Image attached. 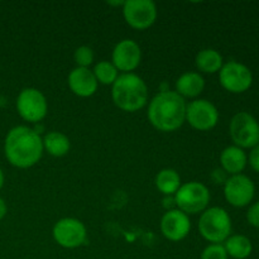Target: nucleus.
Wrapping results in <instances>:
<instances>
[{
    "label": "nucleus",
    "instance_id": "24",
    "mask_svg": "<svg viewBox=\"0 0 259 259\" xmlns=\"http://www.w3.org/2000/svg\"><path fill=\"white\" fill-rule=\"evenodd\" d=\"M200 259H229L223 244H209L204 248Z\"/></svg>",
    "mask_w": 259,
    "mask_h": 259
},
{
    "label": "nucleus",
    "instance_id": "15",
    "mask_svg": "<svg viewBox=\"0 0 259 259\" xmlns=\"http://www.w3.org/2000/svg\"><path fill=\"white\" fill-rule=\"evenodd\" d=\"M67 85L72 94L78 98H91L99 88L93 70L83 67H75L68 73Z\"/></svg>",
    "mask_w": 259,
    "mask_h": 259
},
{
    "label": "nucleus",
    "instance_id": "11",
    "mask_svg": "<svg viewBox=\"0 0 259 259\" xmlns=\"http://www.w3.org/2000/svg\"><path fill=\"white\" fill-rule=\"evenodd\" d=\"M219 110L206 99H195L186 106V123L199 132H209L219 123Z\"/></svg>",
    "mask_w": 259,
    "mask_h": 259
},
{
    "label": "nucleus",
    "instance_id": "27",
    "mask_svg": "<svg viewBox=\"0 0 259 259\" xmlns=\"http://www.w3.org/2000/svg\"><path fill=\"white\" fill-rule=\"evenodd\" d=\"M228 177H229V175H228L224 169L220 168V167L219 168H215L214 171L210 174V179H211V181L217 185H223V186H224V184L227 182Z\"/></svg>",
    "mask_w": 259,
    "mask_h": 259
},
{
    "label": "nucleus",
    "instance_id": "26",
    "mask_svg": "<svg viewBox=\"0 0 259 259\" xmlns=\"http://www.w3.org/2000/svg\"><path fill=\"white\" fill-rule=\"evenodd\" d=\"M248 163L252 167L253 171L259 174V144L250 149L249 154H248Z\"/></svg>",
    "mask_w": 259,
    "mask_h": 259
},
{
    "label": "nucleus",
    "instance_id": "31",
    "mask_svg": "<svg viewBox=\"0 0 259 259\" xmlns=\"http://www.w3.org/2000/svg\"><path fill=\"white\" fill-rule=\"evenodd\" d=\"M109 5H113V7H121L123 8L124 2H108Z\"/></svg>",
    "mask_w": 259,
    "mask_h": 259
},
{
    "label": "nucleus",
    "instance_id": "12",
    "mask_svg": "<svg viewBox=\"0 0 259 259\" xmlns=\"http://www.w3.org/2000/svg\"><path fill=\"white\" fill-rule=\"evenodd\" d=\"M255 195V185L250 177L240 174L228 177L224 184V197L234 207H245L252 204Z\"/></svg>",
    "mask_w": 259,
    "mask_h": 259
},
{
    "label": "nucleus",
    "instance_id": "19",
    "mask_svg": "<svg viewBox=\"0 0 259 259\" xmlns=\"http://www.w3.org/2000/svg\"><path fill=\"white\" fill-rule=\"evenodd\" d=\"M43 149L52 157L66 156L71 149V141L65 133L58 131H51L42 137Z\"/></svg>",
    "mask_w": 259,
    "mask_h": 259
},
{
    "label": "nucleus",
    "instance_id": "1",
    "mask_svg": "<svg viewBox=\"0 0 259 259\" xmlns=\"http://www.w3.org/2000/svg\"><path fill=\"white\" fill-rule=\"evenodd\" d=\"M42 136L28 125L13 126L4 139V156L15 168L35 166L43 156Z\"/></svg>",
    "mask_w": 259,
    "mask_h": 259
},
{
    "label": "nucleus",
    "instance_id": "13",
    "mask_svg": "<svg viewBox=\"0 0 259 259\" xmlns=\"http://www.w3.org/2000/svg\"><path fill=\"white\" fill-rule=\"evenodd\" d=\"M142 48L136 40L123 39L118 42L111 53V62L120 73H132L139 67Z\"/></svg>",
    "mask_w": 259,
    "mask_h": 259
},
{
    "label": "nucleus",
    "instance_id": "10",
    "mask_svg": "<svg viewBox=\"0 0 259 259\" xmlns=\"http://www.w3.org/2000/svg\"><path fill=\"white\" fill-rule=\"evenodd\" d=\"M219 82L228 93L243 94L252 88L253 73L244 63L229 61L219 71Z\"/></svg>",
    "mask_w": 259,
    "mask_h": 259
},
{
    "label": "nucleus",
    "instance_id": "22",
    "mask_svg": "<svg viewBox=\"0 0 259 259\" xmlns=\"http://www.w3.org/2000/svg\"><path fill=\"white\" fill-rule=\"evenodd\" d=\"M93 73L95 76L96 81L99 85H105V86H113L115 82L116 78L119 77L120 72L116 70L115 66L113 65L111 61H99L93 68Z\"/></svg>",
    "mask_w": 259,
    "mask_h": 259
},
{
    "label": "nucleus",
    "instance_id": "2",
    "mask_svg": "<svg viewBox=\"0 0 259 259\" xmlns=\"http://www.w3.org/2000/svg\"><path fill=\"white\" fill-rule=\"evenodd\" d=\"M186 100L175 90L161 91L148 101L147 118L154 129L171 133L186 123Z\"/></svg>",
    "mask_w": 259,
    "mask_h": 259
},
{
    "label": "nucleus",
    "instance_id": "29",
    "mask_svg": "<svg viewBox=\"0 0 259 259\" xmlns=\"http://www.w3.org/2000/svg\"><path fill=\"white\" fill-rule=\"evenodd\" d=\"M8 214V205L3 197H0V220L4 219Z\"/></svg>",
    "mask_w": 259,
    "mask_h": 259
},
{
    "label": "nucleus",
    "instance_id": "21",
    "mask_svg": "<svg viewBox=\"0 0 259 259\" xmlns=\"http://www.w3.org/2000/svg\"><path fill=\"white\" fill-rule=\"evenodd\" d=\"M154 185L163 196H175L182 185L181 176L174 168H163L156 175Z\"/></svg>",
    "mask_w": 259,
    "mask_h": 259
},
{
    "label": "nucleus",
    "instance_id": "14",
    "mask_svg": "<svg viewBox=\"0 0 259 259\" xmlns=\"http://www.w3.org/2000/svg\"><path fill=\"white\" fill-rule=\"evenodd\" d=\"M162 235L169 242H181L191 232V220L189 215L179 209L168 210L159 223Z\"/></svg>",
    "mask_w": 259,
    "mask_h": 259
},
{
    "label": "nucleus",
    "instance_id": "20",
    "mask_svg": "<svg viewBox=\"0 0 259 259\" xmlns=\"http://www.w3.org/2000/svg\"><path fill=\"white\" fill-rule=\"evenodd\" d=\"M223 245L228 257L233 259H247L253 252L252 240L243 234H232Z\"/></svg>",
    "mask_w": 259,
    "mask_h": 259
},
{
    "label": "nucleus",
    "instance_id": "3",
    "mask_svg": "<svg viewBox=\"0 0 259 259\" xmlns=\"http://www.w3.org/2000/svg\"><path fill=\"white\" fill-rule=\"evenodd\" d=\"M111 99L121 111L136 113L148 105V86L137 73H120L111 86Z\"/></svg>",
    "mask_w": 259,
    "mask_h": 259
},
{
    "label": "nucleus",
    "instance_id": "18",
    "mask_svg": "<svg viewBox=\"0 0 259 259\" xmlns=\"http://www.w3.org/2000/svg\"><path fill=\"white\" fill-rule=\"evenodd\" d=\"M224 63L222 53L214 48H204L195 57V66L199 73H219Z\"/></svg>",
    "mask_w": 259,
    "mask_h": 259
},
{
    "label": "nucleus",
    "instance_id": "6",
    "mask_svg": "<svg viewBox=\"0 0 259 259\" xmlns=\"http://www.w3.org/2000/svg\"><path fill=\"white\" fill-rule=\"evenodd\" d=\"M15 108L20 118L29 124H39L48 114L45 94L35 88H25L18 94Z\"/></svg>",
    "mask_w": 259,
    "mask_h": 259
},
{
    "label": "nucleus",
    "instance_id": "25",
    "mask_svg": "<svg viewBox=\"0 0 259 259\" xmlns=\"http://www.w3.org/2000/svg\"><path fill=\"white\" fill-rule=\"evenodd\" d=\"M247 222L250 227L259 229V201L249 205L247 211Z\"/></svg>",
    "mask_w": 259,
    "mask_h": 259
},
{
    "label": "nucleus",
    "instance_id": "28",
    "mask_svg": "<svg viewBox=\"0 0 259 259\" xmlns=\"http://www.w3.org/2000/svg\"><path fill=\"white\" fill-rule=\"evenodd\" d=\"M163 206L166 209V211L172 209H176V204H175V197L174 196H164L163 199Z\"/></svg>",
    "mask_w": 259,
    "mask_h": 259
},
{
    "label": "nucleus",
    "instance_id": "9",
    "mask_svg": "<svg viewBox=\"0 0 259 259\" xmlns=\"http://www.w3.org/2000/svg\"><path fill=\"white\" fill-rule=\"evenodd\" d=\"M52 237L60 247L65 249H76L88 240L85 224L76 218H62L53 225Z\"/></svg>",
    "mask_w": 259,
    "mask_h": 259
},
{
    "label": "nucleus",
    "instance_id": "16",
    "mask_svg": "<svg viewBox=\"0 0 259 259\" xmlns=\"http://www.w3.org/2000/svg\"><path fill=\"white\" fill-rule=\"evenodd\" d=\"M205 89V78L201 73L196 71H189L180 76L175 83V91L181 98L197 99Z\"/></svg>",
    "mask_w": 259,
    "mask_h": 259
},
{
    "label": "nucleus",
    "instance_id": "8",
    "mask_svg": "<svg viewBox=\"0 0 259 259\" xmlns=\"http://www.w3.org/2000/svg\"><path fill=\"white\" fill-rule=\"evenodd\" d=\"M121 10L126 24L136 30L148 29L158 17L157 5L152 0H126Z\"/></svg>",
    "mask_w": 259,
    "mask_h": 259
},
{
    "label": "nucleus",
    "instance_id": "17",
    "mask_svg": "<svg viewBox=\"0 0 259 259\" xmlns=\"http://www.w3.org/2000/svg\"><path fill=\"white\" fill-rule=\"evenodd\" d=\"M248 164V156L244 149L237 146H228L220 153V168L229 176L243 174Z\"/></svg>",
    "mask_w": 259,
    "mask_h": 259
},
{
    "label": "nucleus",
    "instance_id": "23",
    "mask_svg": "<svg viewBox=\"0 0 259 259\" xmlns=\"http://www.w3.org/2000/svg\"><path fill=\"white\" fill-rule=\"evenodd\" d=\"M94 60H95V53L93 48L89 46H80L73 52V61L76 63V67L90 68Z\"/></svg>",
    "mask_w": 259,
    "mask_h": 259
},
{
    "label": "nucleus",
    "instance_id": "5",
    "mask_svg": "<svg viewBox=\"0 0 259 259\" xmlns=\"http://www.w3.org/2000/svg\"><path fill=\"white\" fill-rule=\"evenodd\" d=\"M174 197L176 209L181 210L189 217L204 212L209 207L211 200L209 189L197 181L182 184Z\"/></svg>",
    "mask_w": 259,
    "mask_h": 259
},
{
    "label": "nucleus",
    "instance_id": "30",
    "mask_svg": "<svg viewBox=\"0 0 259 259\" xmlns=\"http://www.w3.org/2000/svg\"><path fill=\"white\" fill-rule=\"evenodd\" d=\"M4 182H5V176H4V172H3V169L0 168V191H2L3 186H4Z\"/></svg>",
    "mask_w": 259,
    "mask_h": 259
},
{
    "label": "nucleus",
    "instance_id": "4",
    "mask_svg": "<svg viewBox=\"0 0 259 259\" xmlns=\"http://www.w3.org/2000/svg\"><path fill=\"white\" fill-rule=\"evenodd\" d=\"M197 228L200 235L210 244H223L232 235V218L224 207H207L200 215Z\"/></svg>",
    "mask_w": 259,
    "mask_h": 259
},
{
    "label": "nucleus",
    "instance_id": "7",
    "mask_svg": "<svg viewBox=\"0 0 259 259\" xmlns=\"http://www.w3.org/2000/svg\"><path fill=\"white\" fill-rule=\"evenodd\" d=\"M229 136L234 146L252 149L259 144V123L248 111L234 114L229 123Z\"/></svg>",
    "mask_w": 259,
    "mask_h": 259
}]
</instances>
